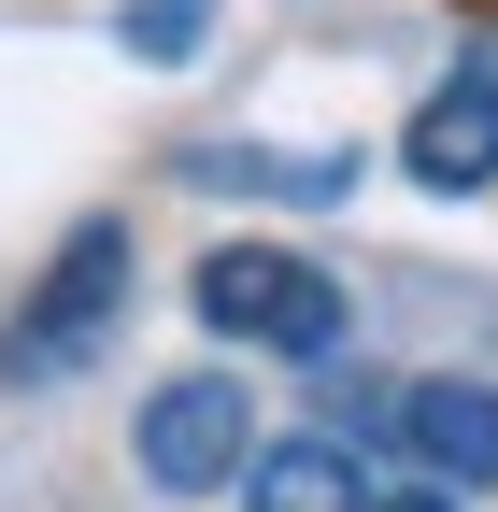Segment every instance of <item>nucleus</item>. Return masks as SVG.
<instances>
[{"label":"nucleus","instance_id":"nucleus-1","mask_svg":"<svg viewBox=\"0 0 498 512\" xmlns=\"http://www.w3.org/2000/svg\"><path fill=\"white\" fill-rule=\"evenodd\" d=\"M185 313L214 342H242V356H342V285L314 256H285V242H214L185 271Z\"/></svg>","mask_w":498,"mask_h":512},{"label":"nucleus","instance_id":"nucleus-2","mask_svg":"<svg viewBox=\"0 0 498 512\" xmlns=\"http://www.w3.org/2000/svg\"><path fill=\"white\" fill-rule=\"evenodd\" d=\"M129 456H143L157 498H228L242 470L271 456V441H257V384H242V370H185V384H157L143 427H129Z\"/></svg>","mask_w":498,"mask_h":512},{"label":"nucleus","instance_id":"nucleus-3","mask_svg":"<svg viewBox=\"0 0 498 512\" xmlns=\"http://www.w3.org/2000/svg\"><path fill=\"white\" fill-rule=\"evenodd\" d=\"M114 299H129V228L114 214H86L72 242L43 256V285H29V313L0 328V370L15 384H57L72 356H100V328H114Z\"/></svg>","mask_w":498,"mask_h":512},{"label":"nucleus","instance_id":"nucleus-4","mask_svg":"<svg viewBox=\"0 0 498 512\" xmlns=\"http://www.w3.org/2000/svg\"><path fill=\"white\" fill-rule=\"evenodd\" d=\"M399 171L427 185V200H470V185H498V57H470V72H442V86L413 100Z\"/></svg>","mask_w":498,"mask_h":512},{"label":"nucleus","instance_id":"nucleus-5","mask_svg":"<svg viewBox=\"0 0 498 512\" xmlns=\"http://www.w3.org/2000/svg\"><path fill=\"white\" fill-rule=\"evenodd\" d=\"M399 441H413V470L442 484V498L498 484V384H470V370H427V384H399Z\"/></svg>","mask_w":498,"mask_h":512},{"label":"nucleus","instance_id":"nucleus-6","mask_svg":"<svg viewBox=\"0 0 498 512\" xmlns=\"http://www.w3.org/2000/svg\"><path fill=\"white\" fill-rule=\"evenodd\" d=\"M242 512H385V498H370V456L342 427H299V441H271L242 470Z\"/></svg>","mask_w":498,"mask_h":512},{"label":"nucleus","instance_id":"nucleus-7","mask_svg":"<svg viewBox=\"0 0 498 512\" xmlns=\"http://www.w3.org/2000/svg\"><path fill=\"white\" fill-rule=\"evenodd\" d=\"M185 29H200V0H129V43L143 57H185Z\"/></svg>","mask_w":498,"mask_h":512},{"label":"nucleus","instance_id":"nucleus-8","mask_svg":"<svg viewBox=\"0 0 498 512\" xmlns=\"http://www.w3.org/2000/svg\"><path fill=\"white\" fill-rule=\"evenodd\" d=\"M385 512H470V498H442V484H413V498H385Z\"/></svg>","mask_w":498,"mask_h":512}]
</instances>
